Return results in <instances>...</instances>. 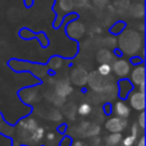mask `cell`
<instances>
[{"instance_id":"1","label":"cell","mask_w":146,"mask_h":146,"mask_svg":"<svg viewBox=\"0 0 146 146\" xmlns=\"http://www.w3.org/2000/svg\"><path fill=\"white\" fill-rule=\"evenodd\" d=\"M118 40V48L127 55H135L144 46V38L135 30H123Z\"/></svg>"},{"instance_id":"2","label":"cell","mask_w":146,"mask_h":146,"mask_svg":"<svg viewBox=\"0 0 146 146\" xmlns=\"http://www.w3.org/2000/svg\"><path fill=\"white\" fill-rule=\"evenodd\" d=\"M87 83L95 92H100L109 83H111V80L109 78V76H101L98 71H92L91 73H88Z\"/></svg>"},{"instance_id":"3","label":"cell","mask_w":146,"mask_h":146,"mask_svg":"<svg viewBox=\"0 0 146 146\" xmlns=\"http://www.w3.org/2000/svg\"><path fill=\"white\" fill-rule=\"evenodd\" d=\"M77 132L82 137H95L100 133V126L94 122H82L78 126Z\"/></svg>"},{"instance_id":"4","label":"cell","mask_w":146,"mask_h":146,"mask_svg":"<svg viewBox=\"0 0 146 146\" xmlns=\"http://www.w3.org/2000/svg\"><path fill=\"white\" fill-rule=\"evenodd\" d=\"M128 100H129V105L135 109V110L142 111L145 110V94L141 91H136L132 90L128 94Z\"/></svg>"},{"instance_id":"5","label":"cell","mask_w":146,"mask_h":146,"mask_svg":"<svg viewBox=\"0 0 146 146\" xmlns=\"http://www.w3.org/2000/svg\"><path fill=\"white\" fill-rule=\"evenodd\" d=\"M111 71L114 72V74L117 77H127L131 72V63L126 59H118L114 60L113 66H111Z\"/></svg>"},{"instance_id":"6","label":"cell","mask_w":146,"mask_h":146,"mask_svg":"<svg viewBox=\"0 0 146 146\" xmlns=\"http://www.w3.org/2000/svg\"><path fill=\"white\" fill-rule=\"evenodd\" d=\"M19 37L23 38V40H30V38H37L38 42H40L41 48H48L49 46V40L46 37V35L44 32H40V33H33L31 32L28 28H22L19 31Z\"/></svg>"},{"instance_id":"7","label":"cell","mask_w":146,"mask_h":146,"mask_svg":"<svg viewBox=\"0 0 146 146\" xmlns=\"http://www.w3.org/2000/svg\"><path fill=\"white\" fill-rule=\"evenodd\" d=\"M127 127V119L119 118V117H111L105 122V129H108L110 133L114 132H122Z\"/></svg>"},{"instance_id":"8","label":"cell","mask_w":146,"mask_h":146,"mask_svg":"<svg viewBox=\"0 0 146 146\" xmlns=\"http://www.w3.org/2000/svg\"><path fill=\"white\" fill-rule=\"evenodd\" d=\"M88 72L83 67H76L71 71V81L76 86H85L87 83Z\"/></svg>"},{"instance_id":"9","label":"cell","mask_w":146,"mask_h":146,"mask_svg":"<svg viewBox=\"0 0 146 146\" xmlns=\"http://www.w3.org/2000/svg\"><path fill=\"white\" fill-rule=\"evenodd\" d=\"M83 33H85V26L81 22H78V21H73L67 27V35L71 38H73V40L74 38L76 40L81 38L83 36Z\"/></svg>"},{"instance_id":"10","label":"cell","mask_w":146,"mask_h":146,"mask_svg":"<svg viewBox=\"0 0 146 146\" xmlns=\"http://www.w3.org/2000/svg\"><path fill=\"white\" fill-rule=\"evenodd\" d=\"M37 127H38L37 126V122H36L33 118H26V119H23V121L19 122L18 128L23 132V136H27L28 137L27 140H30L31 133H32V132L35 131Z\"/></svg>"},{"instance_id":"11","label":"cell","mask_w":146,"mask_h":146,"mask_svg":"<svg viewBox=\"0 0 146 146\" xmlns=\"http://www.w3.org/2000/svg\"><path fill=\"white\" fill-rule=\"evenodd\" d=\"M72 91H73V87L71 86L69 81H67V80L58 81L55 83V86H54V92L56 95L62 96V98H67L69 94H72Z\"/></svg>"},{"instance_id":"12","label":"cell","mask_w":146,"mask_h":146,"mask_svg":"<svg viewBox=\"0 0 146 146\" xmlns=\"http://www.w3.org/2000/svg\"><path fill=\"white\" fill-rule=\"evenodd\" d=\"M117 87H118V96H119V99H122V100L127 99L128 94L133 90V85H132V82L129 80H127V78H124V77L119 80Z\"/></svg>"},{"instance_id":"13","label":"cell","mask_w":146,"mask_h":146,"mask_svg":"<svg viewBox=\"0 0 146 146\" xmlns=\"http://www.w3.org/2000/svg\"><path fill=\"white\" fill-rule=\"evenodd\" d=\"M131 82L135 86H140L141 83H145V67L144 64H139L135 67V69L131 72Z\"/></svg>"},{"instance_id":"14","label":"cell","mask_w":146,"mask_h":146,"mask_svg":"<svg viewBox=\"0 0 146 146\" xmlns=\"http://www.w3.org/2000/svg\"><path fill=\"white\" fill-rule=\"evenodd\" d=\"M113 111L115 113L117 117H119V118L127 119L129 117V114H131V108H129V106L127 105L123 100H119V101H117V103L114 104Z\"/></svg>"},{"instance_id":"15","label":"cell","mask_w":146,"mask_h":146,"mask_svg":"<svg viewBox=\"0 0 146 146\" xmlns=\"http://www.w3.org/2000/svg\"><path fill=\"white\" fill-rule=\"evenodd\" d=\"M96 60L99 62V63H109L110 64L111 62L114 60V54L111 53L110 50H108V49H101V50L98 51V54H96Z\"/></svg>"},{"instance_id":"16","label":"cell","mask_w":146,"mask_h":146,"mask_svg":"<svg viewBox=\"0 0 146 146\" xmlns=\"http://www.w3.org/2000/svg\"><path fill=\"white\" fill-rule=\"evenodd\" d=\"M122 135L121 132H114V133H110L108 137H106V146H118L122 141Z\"/></svg>"},{"instance_id":"17","label":"cell","mask_w":146,"mask_h":146,"mask_svg":"<svg viewBox=\"0 0 146 146\" xmlns=\"http://www.w3.org/2000/svg\"><path fill=\"white\" fill-rule=\"evenodd\" d=\"M48 67H49L50 69L58 71V69H60L62 67H63V59H62L59 55H53V56L50 58V60H49Z\"/></svg>"},{"instance_id":"18","label":"cell","mask_w":146,"mask_h":146,"mask_svg":"<svg viewBox=\"0 0 146 146\" xmlns=\"http://www.w3.org/2000/svg\"><path fill=\"white\" fill-rule=\"evenodd\" d=\"M131 15L133 18H142L145 14V10H144V5L142 4H133L131 7V10H129Z\"/></svg>"},{"instance_id":"19","label":"cell","mask_w":146,"mask_h":146,"mask_svg":"<svg viewBox=\"0 0 146 146\" xmlns=\"http://www.w3.org/2000/svg\"><path fill=\"white\" fill-rule=\"evenodd\" d=\"M58 7L62 12L68 13L74 8V4H73V0H58Z\"/></svg>"},{"instance_id":"20","label":"cell","mask_w":146,"mask_h":146,"mask_svg":"<svg viewBox=\"0 0 146 146\" xmlns=\"http://www.w3.org/2000/svg\"><path fill=\"white\" fill-rule=\"evenodd\" d=\"M44 135H45V131H44L42 127H37V128L31 133L30 140L35 144V142H38V141H41V140L44 139Z\"/></svg>"},{"instance_id":"21","label":"cell","mask_w":146,"mask_h":146,"mask_svg":"<svg viewBox=\"0 0 146 146\" xmlns=\"http://www.w3.org/2000/svg\"><path fill=\"white\" fill-rule=\"evenodd\" d=\"M77 111L80 115L82 117H87L91 114V111H92V108H91V105L88 103H82L80 106L77 108Z\"/></svg>"},{"instance_id":"22","label":"cell","mask_w":146,"mask_h":146,"mask_svg":"<svg viewBox=\"0 0 146 146\" xmlns=\"http://www.w3.org/2000/svg\"><path fill=\"white\" fill-rule=\"evenodd\" d=\"M98 72L101 76H110L111 73V66L109 63H101L98 68Z\"/></svg>"},{"instance_id":"23","label":"cell","mask_w":146,"mask_h":146,"mask_svg":"<svg viewBox=\"0 0 146 146\" xmlns=\"http://www.w3.org/2000/svg\"><path fill=\"white\" fill-rule=\"evenodd\" d=\"M124 27H126V23L124 22H117L113 27H110V33L111 35H119L124 30Z\"/></svg>"},{"instance_id":"24","label":"cell","mask_w":146,"mask_h":146,"mask_svg":"<svg viewBox=\"0 0 146 146\" xmlns=\"http://www.w3.org/2000/svg\"><path fill=\"white\" fill-rule=\"evenodd\" d=\"M76 111H77V106L73 105V104H69L66 109H64V114L68 117L69 119H74V115H76Z\"/></svg>"},{"instance_id":"25","label":"cell","mask_w":146,"mask_h":146,"mask_svg":"<svg viewBox=\"0 0 146 146\" xmlns=\"http://www.w3.org/2000/svg\"><path fill=\"white\" fill-rule=\"evenodd\" d=\"M137 139L133 136V135H129V136H126L124 139H122L121 144L123 146H133L135 144H136Z\"/></svg>"},{"instance_id":"26","label":"cell","mask_w":146,"mask_h":146,"mask_svg":"<svg viewBox=\"0 0 146 146\" xmlns=\"http://www.w3.org/2000/svg\"><path fill=\"white\" fill-rule=\"evenodd\" d=\"M48 118L50 119V121H54V122H59L62 119V114L59 113L56 109H51L50 110V113H49V115H48Z\"/></svg>"},{"instance_id":"27","label":"cell","mask_w":146,"mask_h":146,"mask_svg":"<svg viewBox=\"0 0 146 146\" xmlns=\"http://www.w3.org/2000/svg\"><path fill=\"white\" fill-rule=\"evenodd\" d=\"M103 111H104V114H106V115H110L111 114L113 108H111V105H110L109 101H105V103L103 104Z\"/></svg>"},{"instance_id":"28","label":"cell","mask_w":146,"mask_h":146,"mask_svg":"<svg viewBox=\"0 0 146 146\" xmlns=\"http://www.w3.org/2000/svg\"><path fill=\"white\" fill-rule=\"evenodd\" d=\"M72 137L71 136H64L62 141L59 142V146H72Z\"/></svg>"},{"instance_id":"29","label":"cell","mask_w":146,"mask_h":146,"mask_svg":"<svg viewBox=\"0 0 146 146\" xmlns=\"http://www.w3.org/2000/svg\"><path fill=\"white\" fill-rule=\"evenodd\" d=\"M142 129L140 128V126L137 123H133L132 124V133L131 135H133L136 139H139V136H140V132H141Z\"/></svg>"},{"instance_id":"30","label":"cell","mask_w":146,"mask_h":146,"mask_svg":"<svg viewBox=\"0 0 146 146\" xmlns=\"http://www.w3.org/2000/svg\"><path fill=\"white\" fill-rule=\"evenodd\" d=\"M129 63H131V64H136V66H139V64H142V63H144V58H142V56H140V58H139V56H131V59H129Z\"/></svg>"},{"instance_id":"31","label":"cell","mask_w":146,"mask_h":146,"mask_svg":"<svg viewBox=\"0 0 146 146\" xmlns=\"http://www.w3.org/2000/svg\"><path fill=\"white\" fill-rule=\"evenodd\" d=\"M73 4H74V7L85 8L88 5V0H73Z\"/></svg>"},{"instance_id":"32","label":"cell","mask_w":146,"mask_h":146,"mask_svg":"<svg viewBox=\"0 0 146 146\" xmlns=\"http://www.w3.org/2000/svg\"><path fill=\"white\" fill-rule=\"evenodd\" d=\"M145 111L142 110L141 111V114H140V117H139V126H140V128L144 131L145 129Z\"/></svg>"},{"instance_id":"33","label":"cell","mask_w":146,"mask_h":146,"mask_svg":"<svg viewBox=\"0 0 146 146\" xmlns=\"http://www.w3.org/2000/svg\"><path fill=\"white\" fill-rule=\"evenodd\" d=\"M94 1V5L95 7H98V8H105L106 7V4H108V0H92Z\"/></svg>"},{"instance_id":"34","label":"cell","mask_w":146,"mask_h":146,"mask_svg":"<svg viewBox=\"0 0 146 146\" xmlns=\"http://www.w3.org/2000/svg\"><path fill=\"white\" fill-rule=\"evenodd\" d=\"M67 124L66 123H63V124H60V126H59V128H58V132H60V133H63V132H66L67 131Z\"/></svg>"},{"instance_id":"35","label":"cell","mask_w":146,"mask_h":146,"mask_svg":"<svg viewBox=\"0 0 146 146\" xmlns=\"http://www.w3.org/2000/svg\"><path fill=\"white\" fill-rule=\"evenodd\" d=\"M136 146H145V136H141L139 140V142H137Z\"/></svg>"},{"instance_id":"36","label":"cell","mask_w":146,"mask_h":146,"mask_svg":"<svg viewBox=\"0 0 146 146\" xmlns=\"http://www.w3.org/2000/svg\"><path fill=\"white\" fill-rule=\"evenodd\" d=\"M73 144V142H72ZM73 146H83V142L82 141H76L74 144H73Z\"/></svg>"},{"instance_id":"37","label":"cell","mask_w":146,"mask_h":146,"mask_svg":"<svg viewBox=\"0 0 146 146\" xmlns=\"http://www.w3.org/2000/svg\"><path fill=\"white\" fill-rule=\"evenodd\" d=\"M83 146H87V145H85V144H83Z\"/></svg>"}]
</instances>
